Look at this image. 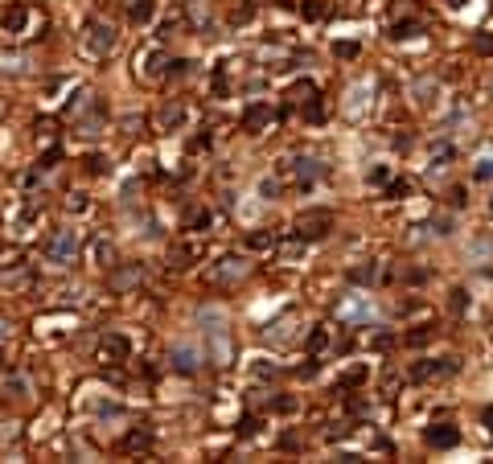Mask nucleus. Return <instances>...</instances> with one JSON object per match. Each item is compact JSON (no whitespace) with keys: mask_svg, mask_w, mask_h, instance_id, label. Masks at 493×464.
<instances>
[{"mask_svg":"<svg viewBox=\"0 0 493 464\" xmlns=\"http://www.w3.org/2000/svg\"><path fill=\"white\" fill-rule=\"evenodd\" d=\"M66 115H74V132H78V136L95 140V136L107 127V103L95 99V95H74L71 107H66Z\"/></svg>","mask_w":493,"mask_h":464,"instance_id":"obj_1","label":"nucleus"},{"mask_svg":"<svg viewBox=\"0 0 493 464\" xmlns=\"http://www.w3.org/2000/svg\"><path fill=\"white\" fill-rule=\"evenodd\" d=\"M202 325H206V341H210V358L214 366H231L235 358V345H231V329H226V317L222 313H202Z\"/></svg>","mask_w":493,"mask_h":464,"instance_id":"obj_2","label":"nucleus"},{"mask_svg":"<svg viewBox=\"0 0 493 464\" xmlns=\"http://www.w3.org/2000/svg\"><path fill=\"white\" fill-rule=\"evenodd\" d=\"M42 255L54 268H74L78 263V234L74 230H54L46 239V246H42Z\"/></svg>","mask_w":493,"mask_h":464,"instance_id":"obj_3","label":"nucleus"},{"mask_svg":"<svg viewBox=\"0 0 493 464\" xmlns=\"http://www.w3.org/2000/svg\"><path fill=\"white\" fill-rule=\"evenodd\" d=\"M251 275V259H243V255H222L218 263L210 268V284L214 288H235Z\"/></svg>","mask_w":493,"mask_h":464,"instance_id":"obj_4","label":"nucleus"},{"mask_svg":"<svg viewBox=\"0 0 493 464\" xmlns=\"http://www.w3.org/2000/svg\"><path fill=\"white\" fill-rule=\"evenodd\" d=\"M83 49L91 58H107L116 49V29H107L103 21H87L83 25Z\"/></svg>","mask_w":493,"mask_h":464,"instance_id":"obj_5","label":"nucleus"},{"mask_svg":"<svg viewBox=\"0 0 493 464\" xmlns=\"http://www.w3.org/2000/svg\"><path fill=\"white\" fill-rule=\"evenodd\" d=\"M37 284V271L29 259H17V263H8V268H0V288L4 292H29Z\"/></svg>","mask_w":493,"mask_h":464,"instance_id":"obj_6","label":"nucleus"},{"mask_svg":"<svg viewBox=\"0 0 493 464\" xmlns=\"http://www.w3.org/2000/svg\"><path fill=\"white\" fill-rule=\"evenodd\" d=\"M329 226H333V214H329V210H312V214H300V218H296L292 234L305 239V243H317V239L329 234Z\"/></svg>","mask_w":493,"mask_h":464,"instance_id":"obj_7","label":"nucleus"},{"mask_svg":"<svg viewBox=\"0 0 493 464\" xmlns=\"http://www.w3.org/2000/svg\"><path fill=\"white\" fill-rule=\"evenodd\" d=\"M107 284H111V292H116V296L136 292V288L144 284V263H116Z\"/></svg>","mask_w":493,"mask_h":464,"instance_id":"obj_8","label":"nucleus"},{"mask_svg":"<svg viewBox=\"0 0 493 464\" xmlns=\"http://www.w3.org/2000/svg\"><path fill=\"white\" fill-rule=\"evenodd\" d=\"M169 366L177 370V374H197V370H202V349H197V345L193 341H177L173 345V349H169Z\"/></svg>","mask_w":493,"mask_h":464,"instance_id":"obj_9","label":"nucleus"},{"mask_svg":"<svg viewBox=\"0 0 493 464\" xmlns=\"http://www.w3.org/2000/svg\"><path fill=\"white\" fill-rule=\"evenodd\" d=\"M296 325H300V320H296V313H284L280 320H272V325L263 329V341H267V345H280V349H288V345L296 341Z\"/></svg>","mask_w":493,"mask_h":464,"instance_id":"obj_10","label":"nucleus"},{"mask_svg":"<svg viewBox=\"0 0 493 464\" xmlns=\"http://www.w3.org/2000/svg\"><path fill=\"white\" fill-rule=\"evenodd\" d=\"M448 374H456V358H432V362L411 366V382H432V378H448Z\"/></svg>","mask_w":493,"mask_h":464,"instance_id":"obj_11","label":"nucleus"},{"mask_svg":"<svg viewBox=\"0 0 493 464\" xmlns=\"http://www.w3.org/2000/svg\"><path fill=\"white\" fill-rule=\"evenodd\" d=\"M0 399H4L8 407H29V399H33L29 378H25V374H8V378L0 382Z\"/></svg>","mask_w":493,"mask_h":464,"instance_id":"obj_12","label":"nucleus"},{"mask_svg":"<svg viewBox=\"0 0 493 464\" xmlns=\"http://www.w3.org/2000/svg\"><path fill=\"white\" fill-rule=\"evenodd\" d=\"M272 120H276V107H272V103H251V107L243 111V132L259 136V132H263Z\"/></svg>","mask_w":493,"mask_h":464,"instance_id":"obj_13","label":"nucleus"},{"mask_svg":"<svg viewBox=\"0 0 493 464\" xmlns=\"http://www.w3.org/2000/svg\"><path fill=\"white\" fill-rule=\"evenodd\" d=\"M292 173H296V185H300V189H312V185L321 181L325 165H321L317 156H296V161H292Z\"/></svg>","mask_w":493,"mask_h":464,"instance_id":"obj_14","label":"nucleus"},{"mask_svg":"<svg viewBox=\"0 0 493 464\" xmlns=\"http://www.w3.org/2000/svg\"><path fill=\"white\" fill-rule=\"evenodd\" d=\"M128 353H132V345H128V337L123 333H107L103 337V345H99V362H128Z\"/></svg>","mask_w":493,"mask_h":464,"instance_id":"obj_15","label":"nucleus"},{"mask_svg":"<svg viewBox=\"0 0 493 464\" xmlns=\"http://www.w3.org/2000/svg\"><path fill=\"white\" fill-rule=\"evenodd\" d=\"M157 120H161V132H181L185 120H189V107L181 103V99H173V103H164V107H161V115H157Z\"/></svg>","mask_w":493,"mask_h":464,"instance_id":"obj_16","label":"nucleus"},{"mask_svg":"<svg viewBox=\"0 0 493 464\" xmlns=\"http://www.w3.org/2000/svg\"><path fill=\"white\" fill-rule=\"evenodd\" d=\"M423 440H427V448H456V444H461V432H456L452 423H432V427L423 432Z\"/></svg>","mask_w":493,"mask_h":464,"instance_id":"obj_17","label":"nucleus"},{"mask_svg":"<svg viewBox=\"0 0 493 464\" xmlns=\"http://www.w3.org/2000/svg\"><path fill=\"white\" fill-rule=\"evenodd\" d=\"M152 440H157V432H152V423H136L128 436H123V452H144V448H152Z\"/></svg>","mask_w":493,"mask_h":464,"instance_id":"obj_18","label":"nucleus"},{"mask_svg":"<svg viewBox=\"0 0 493 464\" xmlns=\"http://www.w3.org/2000/svg\"><path fill=\"white\" fill-rule=\"evenodd\" d=\"M140 74L144 78H164V74H169V54H164V49L140 54Z\"/></svg>","mask_w":493,"mask_h":464,"instance_id":"obj_19","label":"nucleus"},{"mask_svg":"<svg viewBox=\"0 0 493 464\" xmlns=\"http://www.w3.org/2000/svg\"><path fill=\"white\" fill-rule=\"evenodd\" d=\"M0 25H4V33H21L25 25H29V4H8L4 13H0Z\"/></svg>","mask_w":493,"mask_h":464,"instance_id":"obj_20","label":"nucleus"},{"mask_svg":"<svg viewBox=\"0 0 493 464\" xmlns=\"http://www.w3.org/2000/svg\"><path fill=\"white\" fill-rule=\"evenodd\" d=\"M123 8H128V21L132 25H148L157 17V0H128Z\"/></svg>","mask_w":493,"mask_h":464,"instance_id":"obj_21","label":"nucleus"},{"mask_svg":"<svg viewBox=\"0 0 493 464\" xmlns=\"http://www.w3.org/2000/svg\"><path fill=\"white\" fill-rule=\"evenodd\" d=\"M91 259L99 263V268H116V246H111V239H95V243H91Z\"/></svg>","mask_w":493,"mask_h":464,"instance_id":"obj_22","label":"nucleus"},{"mask_svg":"<svg viewBox=\"0 0 493 464\" xmlns=\"http://www.w3.org/2000/svg\"><path fill=\"white\" fill-rule=\"evenodd\" d=\"M185 21L197 29V33H206L210 29V13H206V4L202 0H189V13H185Z\"/></svg>","mask_w":493,"mask_h":464,"instance_id":"obj_23","label":"nucleus"},{"mask_svg":"<svg viewBox=\"0 0 493 464\" xmlns=\"http://www.w3.org/2000/svg\"><path fill=\"white\" fill-rule=\"evenodd\" d=\"M169 268H173V271H189V268H193V246H173V251H169Z\"/></svg>","mask_w":493,"mask_h":464,"instance_id":"obj_24","label":"nucleus"},{"mask_svg":"<svg viewBox=\"0 0 493 464\" xmlns=\"http://www.w3.org/2000/svg\"><path fill=\"white\" fill-rule=\"evenodd\" d=\"M13 341H17V329H13V320H4V317H0V362L8 358Z\"/></svg>","mask_w":493,"mask_h":464,"instance_id":"obj_25","label":"nucleus"},{"mask_svg":"<svg viewBox=\"0 0 493 464\" xmlns=\"http://www.w3.org/2000/svg\"><path fill=\"white\" fill-rule=\"evenodd\" d=\"M62 206H66V214H87V210H91V197L74 189V194H66V201H62Z\"/></svg>","mask_w":493,"mask_h":464,"instance_id":"obj_26","label":"nucleus"},{"mask_svg":"<svg viewBox=\"0 0 493 464\" xmlns=\"http://www.w3.org/2000/svg\"><path fill=\"white\" fill-rule=\"evenodd\" d=\"M341 317H346V320H366V317H370V304H362V300H346V304H341Z\"/></svg>","mask_w":493,"mask_h":464,"instance_id":"obj_27","label":"nucleus"},{"mask_svg":"<svg viewBox=\"0 0 493 464\" xmlns=\"http://www.w3.org/2000/svg\"><path fill=\"white\" fill-rule=\"evenodd\" d=\"M267 407H272L276 415H292V411H296V399H292V394H272Z\"/></svg>","mask_w":493,"mask_h":464,"instance_id":"obj_28","label":"nucleus"},{"mask_svg":"<svg viewBox=\"0 0 493 464\" xmlns=\"http://www.w3.org/2000/svg\"><path fill=\"white\" fill-rule=\"evenodd\" d=\"M272 243H276V234H272V230H255V234H247V251H267Z\"/></svg>","mask_w":493,"mask_h":464,"instance_id":"obj_29","label":"nucleus"},{"mask_svg":"<svg viewBox=\"0 0 493 464\" xmlns=\"http://www.w3.org/2000/svg\"><path fill=\"white\" fill-rule=\"evenodd\" d=\"M305 120H308V123H321V120H325V107H321V95H308V99H305Z\"/></svg>","mask_w":493,"mask_h":464,"instance_id":"obj_30","label":"nucleus"},{"mask_svg":"<svg viewBox=\"0 0 493 464\" xmlns=\"http://www.w3.org/2000/svg\"><path fill=\"white\" fill-rule=\"evenodd\" d=\"M378 275H382V271H378V263H366V268H353V271H350L353 284H375Z\"/></svg>","mask_w":493,"mask_h":464,"instance_id":"obj_31","label":"nucleus"},{"mask_svg":"<svg viewBox=\"0 0 493 464\" xmlns=\"http://www.w3.org/2000/svg\"><path fill=\"white\" fill-rule=\"evenodd\" d=\"M210 222H214V214H210V210H189L185 226H189V230H206Z\"/></svg>","mask_w":493,"mask_h":464,"instance_id":"obj_32","label":"nucleus"},{"mask_svg":"<svg viewBox=\"0 0 493 464\" xmlns=\"http://www.w3.org/2000/svg\"><path fill=\"white\" fill-rule=\"evenodd\" d=\"M362 382H366V366H353L350 374L341 378V387H337V391H353V387H362Z\"/></svg>","mask_w":493,"mask_h":464,"instance_id":"obj_33","label":"nucleus"},{"mask_svg":"<svg viewBox=\"0 0 493 464\" xmlns=\"http://www.w3.org/2000/svg\"><path fill=\"white\" fill-rule=\"evenodd\" d=\"M325 345H329V329H312V333H308V353H312V358H317Z\"/></svg>","mask_w":493,"mask_h":464,"instance_id":"obj_34","label":"nucleus"},{"mask_svg":"<svg viewBox=\"0 0 493 464\" xmlns=\"http://www.w3.org/2000/svg\"><path fill=\"white\" fill-rule=\"evenodd\" d=\"M300 17H305V21H321V17H325V4H321V0H305V4H300Z\"/></svg>","mask_w":493,"mask_h":464,"instance_id":"obj_35","label":"nucleus"},{"mask_svg":"<svg viewBox=\"0 0 493 464\" xmlns=\"http://www.w3.org/2000/svg\"><path fill=\"white\" fill-rule=\"evenodd\" d=\"M420 29H423L420 21H399V25H395V29H391V37H399V42H403V37H415Z\"/></svg>","mask_w":493,"mask_h":464,"instance_id":"obj_36","label":"nucleus"},{"mask_svg":"<svg viewBox=\"0 0 493 464\" xmlns=\"http://www.w3.org/2000/svg\"><path fill=\"white\" fill-rule=\"evenodd\" d=\"M214 95H218V99L231 95V82H226V66H218V70H214Z\"/></svg>","mask_w":493,"mask_h":464,"instance_id":"obj_37","label":"nucleus"},{"mask_svg":"<svg viewBox=\"0 0 493 464\" xmlns=\"http://www.w3.org/2000/svg\"><path fill=\"white\" fill-rule=\"evenodd\" d=\"M83 165H87V173H91V177H103V173H107V156H99V152H95V156H87Z\"/></svg>","mask_w":493,"mask_h":464,"instance_id":"obj_38","label":"nucleus"},{"mask_svg":"<svg viewBox=\"0 0 493 464\" xmlns=\"http://www.w3.org/2000/svg\"><path fill=\"white\" fill-rule=\"evenodd\" d=\"M255 432H259V415H243V423H238V436H243V440H251Z\"/></svg>","mask_w":493,"mask_h":464,"instance_id":"obj_39","label":"nucleus"},{"mask_svg":"<svg viewBox=\"0 0 493 464\" xmlns=\"http://www.w3.org/2000/svg\"><path fill=\"white\" fill-rule=\"evenodd\" d=\"M432 337H436V329L427 325V329H415V333H407V345H427Z\"/></svg>","mask_w":493,"mask_h":464,"instance_id":"obj_40","label":"nucleus"},{"mask_svg":"<svg viewBox=\"0 0 493 464\" xmlns=\"http://www.w3.org/2000/svg\"><path fill=\"white\" fill-rule=\"evenodd\" d=\"M473 46H477L481 58H493V33H477V42H473Z\"/></svg>","mask_w":493,"mask_h":464,"instance_id":"obj_41","label":"nucleus"},{"mask_svg":"<svg viewBox=\"0 0 493 464\" xmlns=\"http://www.w3.org/2000/svg\"><path fill=\"white\" fill-rule=\"evenodd\" d=\"M259 197H267V201H272V197H280V181H276V177L259 181Z\"/></svg>","mask_w":493,"mask_h":464,"instance_id":"obj_42","label":"nucleus"},{"mask_svg":"<svg viewBox=\"0 0 493 464\" xmlns=\"http://www.w3.org/2000/svg\"><path fill=\"white\" fill-rule=\"evenodd\" d=\"M469 308V292L465 288H452V313H465Z\"/></svg>","mask_w":493,"mask_h":464,"instance_id":"obj_43","label":"nucleus"},{"mask_svg":"<svg viewBox=\"0 0 493 464\" xmlns=\"http://www.w3.org/2000/svg\"><path fill=\"white\" fill-rule=\"evenodd\" d=\"M333 54H337V58H358V42H337Z\"/></svg>","mask_w":493,"mask_h":464,"instance_id":"obj_44","label":"nucleus"},{"mask_svg":"<svg viewBox=\"0 0 493 464\" xmlns=\"http://www.w3.org/2000/svg\"><path fill=\"white\" fill-rule=\"evenodd\" d=\"M465 201H469V197H465V185H452V189H448V206H456V210H461Z\"/></svg>","mask_w":493,"mask_h":464,"instance_id":"obj_45","label":"nucleus"},{"mask_svg":"<svg viewBox=\"0 0 493 464\" xmlns=\"http://www.w3.org/2000/svg\"><path fill=\"white\" fill-rule=\"evenodd\" d=\"M185 74H189V62H185V58L169 62V78H185Z\"/></svg>","mask_w":493,"mask_h":464,"instance_id":"obj_46","label":"nucleus"},{"mask_svg":"<svg viewBox=\"0 0 493 464\" xmlns=\"http://www.w3.org/2000/svg\"><path fill=\"white\" fill-rule=\"evenodd\" d=\"M387 181H391V169H387V165L370 169V185H387Z\"/></svg>","mask_w":493,"mask_h":464,"instance_id":"obj_47","label":"nucleus"},{"mask_svg":"<svg viewBox=\"0 0 493 464\" xmlns=\"http://www.w3.org/2000/svg\"><path fill=\"white\" fill-rule=\"evenodd\" d=\"M350 432H353L350 423H333V427L325 432V440H341V436H350Z\"/></svg>","mask_w":493,"mask_h":464,"instance_id":"obj_48","label":"nucleus"},{"mask_svg":"<svg viewBox=\"0 0 493 464\" xmlns=\"http://www.w3.org/2000/svg\"><path fill=\"white\" fill-rule=\"evenodd\" d=\"M473 177H477V181H493V161H481V165L473 169Z\"/></svg>","mask_w":493,"mask_h":464,"instance_id":"obj_49","label":"nucleus"},{"mask_svg":"<svg viewBox=\"0 0 493 464\" xmlns=\"http://www.w3.org/2000/svg\"><path fill=\"white\" fill-rule=\"evenodd\" d=\"M308 95H317L312 82H296V87H292V99H308Z\"/></svg>","mask_w":493,"mask_h":464,"instance_id":"obj_50","label":"nucleus"},{"mask_svg":"<svg viewBox=\"0 0 493 464\" xmlns=\"http://www.w3.org/2000/svg\"><path fill=\"white\" fill-rule=\"evenodd\" d=\"M58 156H62V148L54 144V148L46 152V156H42V173H46V169H54V161H58Z\"/></svg>","mask_w":493,"mask_h":464,"instance_id":"obj_51","label":"nucleus"},{"mask_svg":"<svg viewBox=\"0 0 493 464\" xmlns=\"http://www.w3.org/2000/svg\"><path fill=\"white\" fill-rule=\"evenodd\" d=\"M251 13H255V8H251V4H243V8H238V13H235V25L251 21Z\"/></svg>","mask_w":493,"mask_h":464,"instance_id":"obj_52","label":"nucleus"},{"mask_svg":"<svg viewBox=\"0 0 493 464\" xmlns=\"http://www.w3.org/2000/svg\"><path fill=\"white\" fill-rule=\"evenodd\" d=\"M317 370H321V362H317V358H312V362H308V366H300V378H312V374H317Z\"/></svg>","mask_w":493,"mask_h":464,"instance_id":"obj_53","label":"nucleus"},{"mask_svg":"<svg viewBox=\"0 0 493 464\" xmlns=\"http://www.w3.org/2000/svg\"><path fill=\"white\" fill-rule=\"evenodd\" d=\"M481 419H485V423L493 427V407H485V411H481Z\"/></svg>","mask_w":493,"mask_h":464,"instance_id":"obj_54","label":"nucleus"},{"mask_svg":"<svg viewBox=\"0 0 493 464\" xmlns=\"http://www.w3.org/2000/svg\"><path fill=\"white\" fill-rule=\"evenodd\" d=\"M448 8H465V0H448Z\"/></svg>","mask_w":493,"mask_h":464,"instance_id":"obj_55","label":"nucleus"},{"mask_svg":"<svg viewBox=\"0 0 493 464\" xmlns=\"http://www.w3.org/2000/svg\"><path fill=\"white\" fill-rule=\"evenodd\" d=\"M489 214H493V201H489Z\"/></svg>","mask_w":493,"mask_h":464,"instance_id":"obj_56","label":"nucleus"}]
</instances>
